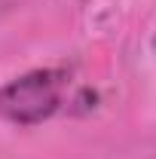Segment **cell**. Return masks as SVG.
I'll use <instances>...</instances> for the list:
<instances>
[{
  "mask_svg": "<svg viewBox=\"0 0 156 159\" xmlns=\"http://www.w3.org/2000/svg\"><path fill=\"white\" fill-rule=\"evenodd\" d=\"M153 43H156V34H153Z\"/></svg>",
  "mask_w": 156,
  "mask_h": 159,
  "instance_id": "7a4b0ae2",
  "label": "cell"
},
{
  "mask_svg": "<svg viewBox=\"0 0 156 159\" xmlns=\"http://www.w3.org/2000/svg\"><path fill=\"white\" fill-rule=\"evenodd\" d=\"M64 70H28L0 89V116L16 125H37L61 107Z\"/></svg>",
  "mask_w": 156,
  "mask_h": 159,
  "instance_id": "6da1fadb",
  "label": "cell"
}]
</instances>
